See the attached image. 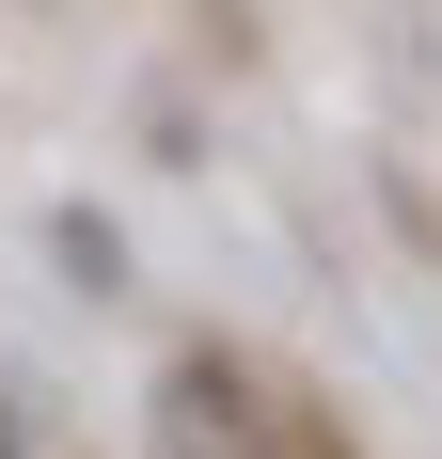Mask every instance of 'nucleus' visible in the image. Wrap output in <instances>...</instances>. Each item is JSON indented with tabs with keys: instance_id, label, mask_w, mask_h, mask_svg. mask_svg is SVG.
<instances>
[{
	"instance_id": "1",
	"label": "nucleus",
	"mask_w": 442,
	"mask_h": 459,
	"mask_svg": "<svg viewBox=\"0 0 442 459\" xmlns=\"http://www.w3.org/2000/svg\"><path fill=\"white\" fill-rule=\"evenodd\" d=\"M142 444H158V459H301L316 412L268 365H237V349H174L158 396H142Z\"/></svg>"
},
{
	"instance_id": "2",
	"label": "nucleus",
	"mask_w": 442,
	"mask_h": 459,
	"mask_svg": "<svg viewBox=\"0 0 442 459\" xmlns=\"http://www.w3.org/2000/svg\"><path fill=\"white\" fill-rule=\"evenodd\" d=\"M0 459H32V444H16V396H0Z\"/></svg>"
}]
</instances>
